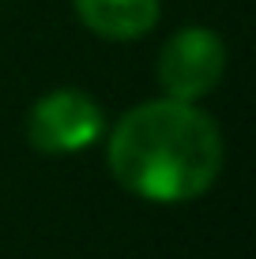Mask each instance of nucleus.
Returning <instances> with one entry per match:
<instances>
[{"instance_id": "obj_1", "label": "nucleus", "mask_w": 256, "mask_h": 259, "mask_svg": "<svg viewBox=\"0 0 256 259\" xmlns=\"http://www.w3.org/2000/svg\"><path fill=\"white\" fill-rule=\"evenodd\" d=\"M223 132L196 102L155 98L113 124L105 162L117 184L147 203H189L223 173Z\"/></svg>"}, {"instance_id": "obj_2", "label": "nucleus", "mask_w": 256, "mask_h": 259, "mask_svg": "<svg viewBox=\"0 0 256 259\" xmlns=\"http://www.w3.org/2000/svg\"><path fill=\"white\" fill-rule=\"evenodd\" d=\"M105 132V113L91 94L76 87L42 94L26 117V139L38 154H79Z\"/></svg>"}, {"instance_id": "obj_3", "label": "nucleus", "mask_w": 256, "mask_h": 259, "mask_svg": "<svg viewBox=\"0 0 256 259\" xmlns=\"http://www.w3.org/2000/svg\"><path fill=\"white\" fill-rule=\"evenodd\" d=\"M226 71V41L207 26H181L158 53V87L173 102H200Z\"/></svg>"}, {"instance_id": "obj_4", "label": "nucleus", "mask_w": 256, "mask_h": 259, "mask_svg": "<svg viewBox=\"0 0 256 259\" xmlns=\"http://www.w3.org/2000/svg\"><path fill=\"white\" fill-rule=\"evenodd\" d=\"M79 23L105 41H136L155 30L158 0H72Z\"/></svg>"}]
</instances>
